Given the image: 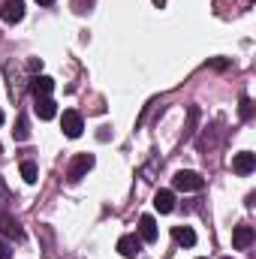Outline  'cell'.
Listing matches in <instances>:
<instances>
[{
  "label": "cell",
  "instance_id": "cell-9",
  "mask_svg": "<svg viewBox=\"0 0 256 259\" xmlns=\"http://www.w3.org/2000/svg\"><path fill=\"white\" fill-rule=\"evenodd\" d=\"M232 244H235V250H247L253 244V226H235Z\"/></svg>",
  "mask_w": 256,
  "mask_h": 259
},
{
  "label": "cell",
  "instance_id": "cell-11",
  "mask_svg": "<svg viewBox=\"0 0 256 259\" xmlns=\"http://www.w3.org/2000/svg\"><path fill=\"white\" fill-rule=\"evenodd\" d=\"M154 208H157L160 214H169V211L175 208V193H172V190H157V196H154Z\"/></svg>",
  "mask_w": 256,
  "mask_h": 259
},
{
  "label": "cell",
  "instance_id": "cell-5",
  "mask_svg": "<svg viewBox=\"0 0 256 259\" xmlns=\"http://www.w3.org/2000/svg\"><path fill=\"white\" fill-rule=\"evenodd\" d=\"M253 169H256V154L241 151V154L232 157V172H238V175H250Z\"/></svg>",
  "mask_w": 256,
  "mask_h": 259
},
{
  "label": "cell",
  "instance_id": "cell-8",
  "mask_svg": "<svg viewBox=\"0 0 256 259\" xmlns=\"http://www.w3.org/2000/svg\"><path fill=\"white\" fill-rule=\"evenodd\" d=\"M139 238H142V241H148V244H154V241H157V220H154L151 214H145V217L139 220Z\"/></svg>",
  "mask_w": 256,
  "mask_h": 259
},
{
  "label": "cell",
  "instance_id": "cell-10",
  "mask_svg": "<svg viewBox=\"0 0 256 259\" xmlns=\"http://www.w3.org/2000/svg\"><path fill=\"white\" fill-rule=\"evenodd\" d=\"M33 109H36V115H39V121H52V118L58 115V103H55L52 97H39Z\"/></svg>",
  "mask_w": 256,
  "mask_h": 259
},
{
  "label": "cell",
  "instance_id": "cell-15",
  "mask_svg": "<svg viewBox=\"0 0 256 259\" xmlns=\"http://www.w3.org/2000/svg\"><path fill=\"white\" fill-rule=\"evenodd\" d=\"M36 175H39V172H36V163H33V160H24V163H21V178H24L27 184H36Z\"/></svg>",
  "mask_w": 256,
  "mask_h": 259
},
{
  "label": "cell",
  "instance_id": "cell-14",
  "mask_svg": "<svg viewBox=\"0 0 256 259\" xmlns=\"http://www.w3.org/2000/svg\"><path fill=\"white\" fill-rule=\"evenodd\" d=\"M27 136H30L27 115H18V121H15V130H12V139H15V142H27Z\"/></svg>",
  "mask_w": 256,
  "mask_h": 259
},
{
  "label": "cell",
  "instance_id": "cell-19",
  "mask_svg": "<svg viewBox=\"0 0 256 259\" xmlns=\"http://www.w3.org/2000/svg\"><path fill=\"white\" fill-rule=\"evenodd\" d=\"M0 259H12V247L6 241H0Z\"/></svg>",
  "mask_w": 256,
  "mask_h": 259
},
{
  "label": "cell",
  "instance_id": "cell-12",
  "mask_svg": "<svg viewBox=\"0 0 256 259\" xmlns=\"http://www.w3.org/2000/svg\"><path fill=\"white\" fill-rule=\"evenodd\" d=\"M0 232H3L6 238H21V226H18V220L9 217V214H3V211H0Z\"/></svg>",
  "mask_w": 256,
  "mask_h": 259
},
{
  "label": "cell",
  "instance_id": "cell-23",
  "mask_svg": "<svg viewBox=\"0 0 256 259\" xmlns=\"http://www.w3.org/2000/svg\"><path fill=\"white\" fill-rule=\"evenodd\" d=\"M223 259H232V256H223Z\"/></svg>",
  "mask_w": 256,
  "mask_h": 259
},
{
  "label": "cell",
  "instance_id": "cell-2",
  "mask_svg": "<svg viewBox=\"0 0 256 259\" xmlns=\"http://www.w3.org/2000/svg\"><path fill=\"white\" fill-rule=\"evenodd\" d=\"M94 163H97L94 154H75L72 163H69V169H66V178H69V181H81V178L94 169Z\"/></svg>",
  "mask_w": 256,
  "mask_h": 259
},
{
  "label": "cell",
  "instance_id": "cell-24",
  "mask_svg": "<svg viewBox=\"0 0 256 259\" xmlns=\"http://www.w3.org/2000/svg\"><path fill=\"white\" fill-rule=\"evenodd\" d=\"M199 259H208V256H199Z\"/></svg>",
  "mask_w": 256,
  "mask_h": 259
},
{
  "label": "cell",
  "instance_id": "cell-21",
  "mask_svg": "<svg viewBox=\"0 0 256 259\" xmlns=\"http://www.w3.org/2000/svg\"><path fill=\"white\" fill-rule=\"evenodd\" d=\"M36 3H42V6H52V3H55V0H36Z\"/></svg>",
  "mask_w": 256,
  "mask_h": 259
},
{
  "label": "cell",
  "instance_id": "cell-13",
  "mask_svg": "<svg viewBox=\"0 0 256 259\" xmlns=\"http://www.w3.org/2000/svg\"><path fill=\"white\" fill-rule=\"evenodd\" d=\"M172 238H175L178 244H184V247H193V244H196V232H193L190 226H175V229H172Z\"/></svg>",
  "mask_w": 256,
  "mask_h": 259
},
{
  "label": "cell",
  "instance_id": "cell-18",
  "mask_svg": "<svg viewBox=\"0 0 256 259\" xmlns=\"http://www.w3.org/2000/svg\"><path fill=\"white\" fill-rule=\"evenodd\" d=\"M91 6H94V0H72V9L75 12H88Z\"/></svg>",
  "mask_w": 256,
  "mask_h": 259
},
{
  "label": "cell",
  "instance_id": "cell-1",
  "mask_svg": "<svg viewBox=\"0 0 256 259\" xmlns=\"http://www.w3.org/2000/svg\"><path fill=\"white\" fill-rule=\"evenodd\" d=\"M172 187H175V190H181V193H196V190H202V187H205V181H202V175H199V172L181 169V172H175Z\"/></svg>",
  "mask_w": 256,
  "mask_h": 259
},
{
  "label": "cell",
  "instance_id": "cell-17",
  "mask_svg": "<svg viewBox=\"0 0 256 259\" xmlns=\"http://www.w3.org/2000/svg\"><path fill=\"white\" fill-rule=\"evenodd\" d=\"M238 115H241V121H250V118H253V100H250V97H244V100H241Z\"/></svg>",
  "mask_w": 256,
  "mask_h": 259
},
{
  "label": "cell",
  "instance_id": "cell-22",
  "mask_svg": "<svg viewBox=\"0 0 256 259\" xmlns=\"http://www.w3.org/2000/svg\"><path fill=\"white\" fill-rule=\"evenodd\" d=\"M0 124H3V112H0Z\"/></svg>",
  "mask_w": 256,
  "mask_h": 259
},
{
  "label": "cell",
  "instance_id": "cell-6",
  "mask_svg": "<svg viewBox=\"0 0 256 259\" xmlns=\"http://www.w3.org/2000/svg\"><path fill=\"white\" fill-rule=\"evenodd\" d=\"M139 250H142V238H136V235H121V238H118V253H121V256L136 259Z\"/></svg>",
  "mask_w": 256,
  "mask_h": 259
},
{
  "label": "cell",
  "instance_id": "cell-4",
  "mask_svg": "<svg viewBox=\"0 0 256 259\" xmlns=\"http://www.w3.org/2000/svg\"><path fill=\"white\" fill-rule=\"evenodd\" d=\"M61 130H64L66 139H78L81 136V130H84V124H81V115L78 112H64V118H61Z\"/></svg>",
  "mask_w": 256,
  "mask_h": 259
},
{
  "label": "cell",
  "instance_id": "cell-3",
  "mask_svg": "<svg viewBox=\"0 0 256 259\" xmlns=\"http://www.w3.org/2000/svg\"><path fill=\"white\" fill-rule=\"evenodd\" d=\"M0 18H3L6 24H18V21L24 18V0H3Z\"/></svg>",
  "mask_w": 256,
  "mask_h": 259
},
{
  "label": "cell",
  "instance_id": "cell-7",
  "mask_svg": "<svg viewBox=\"0 0 256 259\" xmlns=\"http://www.w3.org/2000/svg\"><path fill=\"white\" fill-rule=\"evenodd\" d=\"M55 91V78H49V75H33L30 78V94L39 100V97H49Z\"/></svg>",
  "mask_w": 256,
  "mask_h": 259
},
{
  "label": "cell",
  "instance_id": "cell-20",
  "mask_svg": "<svg viewBox=\"0 0 256 259\" xmlns=\"http://www.w3.org/2000/svg\"><path fill=\"white\" fill-rule=\"evenodd\" d=\"M27 69H30V72H39V69H42V61H36V58H30V61H27Z\"/></svg>",
  "mask_w": 256,
  "mask_h": 259
},
{
  "label": "cell",
  "instance_id": "cell-16",
  "mask_svg": "<svg viewBox=\"0 0 256 259\" xmlns=\"http://www.w3.org/2000/svg\"><path fill=\"white\" fill-rule=\"evenodd\" d=\"M196 121H199V109L190 106L187 109V127H184V139H190L193 133H196Z\"/></svg>",
  "mask_w": 256,
  "mask_h": 259
}]
</instances>
